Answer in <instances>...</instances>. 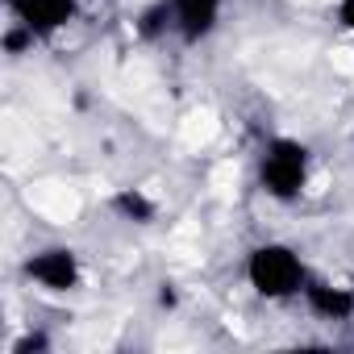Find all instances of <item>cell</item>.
<instances>
[{
	"label": "cell",
	"mask_w": 354,
	"mask_h": 354,
	"mask_svg": "<svg viewBox=\"0 0 354 354\" xmlns=\"http://www.w3.org/2000/svg\"><path fill=\"white\" fill-rule=\"evenodd\" d=\"M304 304L321 317V321H350L354 317V292L329 279H308L304 288Z\"/></svg>",
	"instance_id": "8992f818"
},
{
	"label": "cell",
	"mask_w": 354,
	"mask_h": 354,
	"mask_svg": "<svg viewBox=\"0 0 354 354\" xmlns=\"http://www.w3.org/2000/svg\"><path fill=\"white\" fill-rule=\"evenodd\" d=\"M221 5L225 0H171L167 5V26L184 42H205L221 21Z\"/></svg>",
	"instance_id": "5b68a950"
},
{
	"label": "cell",
	"mask_w": 354,
	"mask_h": 354,
	"mask_svg": "<svg viewBox=\"0 0 354 354\" xmlns=\"http://www.w3.org/2000/svg\"><path fill=\"white\" fill-rule=\"evenodd\" d=\"M308 167H313V158H308L304 142H296V138H271L263 146V154H259V184H263V192L271 201L292 205L308 188Z\"/></svg>",
	"instance_id": "7a4b0ae2"
},
{
	"label": "cell",
	"mask_w": 354,
	"mask_h": 354,
	"mask_svg": "<svg viewBox=\"0 0 354 354\" xmlns=\"http://www.w3.org/2000/svg\"><path fill=\"white\" fill-rule=\"evenodd\" d=\"M337 21H342V30L354 34V0H342V5H337Z\"/></svg>",
	"instance_id": "52a82bcc"
},
{
	"label": "cell",
	"mask_w": 354,
	"mask_h": 354,
	"mask_svg": "<svg viewBox=\"0 0 354 354\" xmlns=\"http://www.w3.org/2000/svg\"><path fill=\"white\" fill-rule=\"evenodd\" d=\"M308 279H313V275H308L300 250L288 246V242H263V246H254L250 259H246V283H250L263 300H271V304L304 296Z\"/></svg>",
	"instance_id": "6da1fadb"
},
{
	"label": "cell",
	"mask_w": 354,
	"mask_h": 354,
	"mask_svg": "<svg viewBox=\"0 0 354 354\" xmlns=\"http://www.w3.org/2000/svg\"><path fill=\"white\" fill-rule=\"evenodd\" d=\"M26 279L38 283L42 292H75L84 279V267L71 246H46L26 259Z\"/></svg>",
	"instance_id": "3957f363"
},
{
	"label": "cell",
	"mask_w": 354,
	"mask_h": 354,
	"mask_svg": "<svg viewBox=\"0 0 354 354\" xmlns=\"http://www.w3.org/2000/svg\"><path fill=\"white\" fill-rule=\"evenodd\" d=\"M13 21L30 34V38H50L59 30H67L75 21V0H9Z\"/></svg>",
	"instance_id": "277c9868"
}]
</instances>
